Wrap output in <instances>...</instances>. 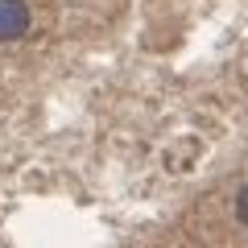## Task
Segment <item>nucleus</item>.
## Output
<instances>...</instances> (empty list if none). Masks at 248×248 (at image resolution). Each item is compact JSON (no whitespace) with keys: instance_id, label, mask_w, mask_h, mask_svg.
<instances>
[{"instance_id":"1","label":"nucleus","mask_w":248,"mask_h":248,"mask_svg":"<svg viewBox=\"0 0 248 248\" xmlns=\"http://www.w3.org/2000/svg\"><path fill=\"white\" fill-rule=\"evenodd\" d=\"M29 29V9L25 0H0V42H13Z\"/></svg>"},{"instance_id":"2","label":"nucleus","mask_w":248,"mask_h":248,"mask_svg":"<svg viewBox=\"0 0 248 248\" xmlns=\"http://www.w3.org/2000/svg\"><path fill=\"white\" fill-rule=\"evenodd\" d=\"M236 219L248 228V186H240V195H236Z\"/></svg>"}]
</instances>
